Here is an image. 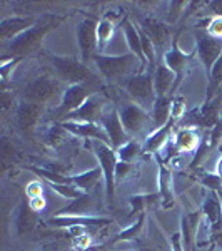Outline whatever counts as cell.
<instances>
[{"mask_svg": "<svg viewBox=\"0 0 222 251\" xmlns=\"http://www.w3.org/2000/svg\"><path fill=\"white\" fill-rule=\"evenodd\" d=\"M89 245H90V236H89V234H84V236L75 238L74 240V246L77 250H86Z\"/></svg>", "mask_w": 222, "mask_h": 251, "instance_id": "cell-48", "label": "cell"}, {"mask_svg": "<svg viewBox=\"0 0 222 251\" xmlns=\"http://www.w3.org/2000/svg\"><path fill=\"white\" fill-rule=\"evenodd\" d=\"M119 116H120V121H122L124 127H126V131L129 132V136L140 134L149 126V119H151L149 112L135 102L124 104L119 111Z\"/></svg>", "mask_w": 222, "mask_h": 251, "instance_id": "cell-12", "label": "cell"}, {"mask_svg": "<svg viewBox=\"0 0 222 251\" xmlns=\"http://www.w3.org/2000/svg\"><path fill=\"white\" fill-rule=\"evenodd\" d=\"M97 209V203L90 193H84L80 198L70 201L66 208H62L57 213V216H94L92 211Z\"/></svg>", "mask_w": 222, "mask_h": 251, "instance_id": "cell-21", "label": "cell"}, {"mask_svg": "<svg viewBox=\"0 0 222 251\" xmlns=\"http://www.w3.org/2000/svg\"><path fill=\"white\" fill-rule=\"evenodd\" d=\"M144 223H145V213L139 214V220L134 225H131L129 228H126L124 231H120L117 236L112 240V243H120V241H134L142 234L144 231Z\"/></svg>", "mask_w": 222, "mask_h": 251, "instance_id": "cell-35", "label": "cell"}, {"mask_svg": "<svg viewBox=\"0 0 222 251\" xmlns=\"http://www.w3.org/2000/svg\"><path fill=\"white\" fill-rule=\"evenodd\" d=\"M200 183L212 193H219L222 188V176L217 173H200Z\"/></svg>", "mask_w": 222, "mask_h": 251, "instance_id": "cell-38", "label": "cell"}, {"mask_svg": "<svg viewBox=\"0 0 222 251\" xmlns=\"http://www.w3.org/2000/svg\"><path fill=\"white\" fill-rule=\"evenodd\" d=\"M122 25H124V35H126L127 46H129V49H131L132 54L140 60V64H142V72H144L145 67H147V62H145L144 52H142V40H140L139 27H135L134 24L129 22L127 19L122 22Z\"/></svg>", "mask_w": 222, "mask_h": 251, "instance_id": "cell-27", "label": "cell"}, {"mask_svg": "<svg viewBox=\"0 0 222 251\" xmlns=\"http://www.w3.org/2000/svg\"><path fill=\"white\" fill-rule=\"evenodd\" d=\"M92 89L87 86H82V84H72V86H67L66 91L62 92V99H60V104L55 111V116L57 117H66L70 112L77 111V109L82 106L84 102L92 97Z\"/></svg>", "mask_w": 222, "mask_h": 251, "instance_id": "cell-11", "label": "cell"}, {"mask_svg": "<svg viewBox=\"0 0 222 251\" xmlns=\"http://www.w3.org/2000/svg\"><path fill=\"white\" fill-rule=\"evenodd\" d=\"M100 109H102V100H100L99 97L92 96V97H89V99L77 109V111L70 112V114L64 117L62 121H74V123H95L97 119H102Z\"/></svg>", "mask_w": 222, "mask_h": 251, "instance_id": "cell-20", "label": "cell"}, {"mask_svg": "<svg viewBox=\"0 0 222 251\" xmlns=\"http://www.w3.org/2000/svg\"><path fill=\"white\" fill-rule=\"evenodd\" d=\"M221 204H222V200H221Z\"/></svg>", "mask_w": 222, "mask_h": 251, "instance_id": "cell-52", "label": "cell"}, {"mask_svg": "<svg viewBox=\"0 0 222 251\" xmlns=\"http://www.w3.org/2000/svg\"><path fill=\"white\" fill-rule=\"evenodd\" d=\"M97 159H99V166L104 173V181H106V193L109 203H114V193H115V169L119 164V156L117 151L111 144L100 143V141H94L92 144Z\"/></svg>", "mask_w": 222, "mask_h": 251, "instance_id": "cell-4", "label": "cell"}, {"mask_svg": "<svg viewBox=\"0 0 222 251\" xmlns=\"http://www.w3.org/2000/svg\"><path fill=\"white\" fill-rule=\"evenodd\" d=\"M132 166H134V164H129V163H122V161H119L117 169H115V179H122V177H126L129 174V171L132 169Z\"/></svg>", "mask_w": 222, "mask_h": 251, "instance_id": "cell-44", "label": "cell"}, {"mask_svg": "<svg viewBox=\"0 0 222 251\" xmlns=\"http://www.w3.org/2000/svg\"><path fill=\"white\" fill-rule=\"evenodd\" d=\"M50 228H70V226H87V228H100V226L111 225L109 218H99V216H57L45 221Z\"/></svg>", "mask_w": 222, "mask_h": 251, "instance_id": "cell-17", "label": "cell"}, {"mask_svg": "<svg viewBox=\"0 0 222 251\" xmlns=\"http://www.w3.org/2000/svg\"><path fill=\"white\" fill-rule=\"evenodd\" d=\"M64 20H66L64 15H44V17H40L32 29L23 32L22 35L15 37L14 40H10V42L2 44L7 52V54H3L2 59H14V57L25 59L27 55L34 54V52H39L40 47H42L44 37H45L50 30L57 29Z\"/></svg>", "mask_w": 222, "mask_h": 251, "instance_id": "cell-1", "label": "cell"}, {"mask_svg": "<svg viewBox=\"0 0 222 251\" xmlns=\"http://www.w3.org/2000/svg\"><path fill=\"white\" fill-rule=\"evenodd\" d=\"M140 29L145 32L149 39L152 40V44L155 46V49L164 47V44L167 42V39L172 34V25L165 22H160L154 17H145L140 22Z\"/></svg>", "mask_w": 222, "mask_h": 251, "instance_id": "cell-18", "label": "cell"}, {"mask_svg": "<svg viewBox=\"0 0 222 251\" xmlns=\"http://www.w3.org/2000/svg\"><path fill=\"white\" fill-rule=\"evenodd\" d=\"M94 64L97 71L100 72L104 79L107 82H119L122 79H129L131 75H134V71L140 60L135 57L132 52L122 55H106V54H97L94 57Z\"/></svg>", "mask_w": 222, "mask_h": 251, "instance_id": "cell-3", "label": "cell"}, {"mask_svg": "<svg viewBox=\"0 0 222 251\" xmlns=\"http://www.w3.org/2000/svg\"><path fill=\"white\" fill-rule=\"evenodd\" d=\"M207 7L211 9L214 17H222V0H216V2H207Z\"/></svg>", "mask_w": 222, "mask_h": 251, "instance_id": "cell-47", "label": "cell"}, {"mask_svg": "<svg viewBox=\"0 0 222 251\" xmlns=\"http://www.w3.org/2000/svg\"><path fill=\"white\" fill-rule=\"evenodd\" d=\"M27 196H29L30 200L42 196V184H40L39 181H34V183H30L29 186H27Z\"/></svg>", "mask_w": 222, "mask_h": 251, "instance_id": "cell-43", "label": "cell"}, {"mask_svg": "<svg viewBox=\"0 0 222 251\" xmlns=\"http://www.w3.org/2000/svg\"><path fill=\"white\" fill-rule=\"evenodd\" d=\"M159 189L160 198H162L164 208H169L174 204V196H172V176L171 171L164 164H159Z\"/></svg>", "mask_w": 222, "mask_h": 251, "instance_id": "cell-31", "label": "cell"}, {"mask_svg": "<svg viewBox=\"0 0 222 251\" xmlns=\"http://www.w3.org/2000/svg\"><path fill=\"white\" fill-rule=\"evenodd\" d=\"M207 24H204L202 29L207 32L211 37L222 40V17H211L205 20Z\"/></svg>", "mask_w": 222, "mask_h": 251, "instance_id": "cell-39", "label": "cell"}, {"mask_svg": "<svg viewBox=\"0 0 222 251\" xmlns=\"http://www.w3.org/2000/svg\"><path fill=\"white\" fill-rule=\"evenodd\" d=\"M102 177H104V173L99 166V168H92V169H87V171H84L80 174L70 176V183L74 184L75 188H79L80 191L90 193L92 189L99 184V181L102 179Z\"/></svg>", "mask_w": 222, "mask_h": 251, "instance_id": "cell-28", "label": "cell"}, {"mask_svg": "<svg viewBox=\"0 0 222 251\" xmlns=\"http://www.w3.org/2000/svg\"><path fill=\"white\" fill-rule=\"evenodd\" d=\"M60 124L64 126V129L72 136L84 137V139H92V141H100V143L109 144V137L104 131L102 126L97 123H74V121H60Z\"/></svg>", "mask_w": 222, "mask_h": 251, "instance_id": "cell-16", "label": "cell"}, {"mask_svg": "<svg viewBox=\"0 0 222 251\" xmlns=\"http://www.w3.org/2000/svg\"><path fill=\"white\" fill-rule=\"evenodd\" d=\"M37 225V213L30 208L27 201H20L14 209V228L19 236L29 234Z\"/></svg>", "mask_w": 222, "mask_h": 251, "instance_id": "cell-19", "label": "cell"}, {"mask_svg": "<svg viewBox=\"0 0 222 251\" xmlns=\"http://www.w3.org/2000/svg\"><path fill=\"white\" fill-rule=\"evenodd\" d=\"M174 144H176L177 151L189 152V151H194V149L199 148L200 137H199V134H197L194 127H184V129H180V131L177 132Z\"/></svg>", "mask_w": 222, "mask_h": 251, "instance_id": "cell-29", "label": "cell"}, {"mask_svg": "<svg viewBox=\"0 0 222 251\" xmlns=\"http://www.w3.org/2000/svg\"><path fill=\"white\" fill-rule=\"evenodd\" d=\"M200 225V213H191L184 214L182 220H180V236H182V245L185 251L192 250L194 238L197 236V229Z\"/></svg>", "mask_w": 222, "mask_h": 251, "instance_id": "cell-26", "label": "cell"}, {"mask_svg": "<svg viewBox=\"0 0 222 251\" xmlns=\"http://www.w3.org/2000/svg\"><path fill=\"white\" fill-rule=\"evenodd\" d=\"M202 213L205 216V221L211 225V228L222 221V204L221 200L217 198V193H212L211 196L205 198L202 204Z\"/></svg>", "mask_w": 222, "mask_h": 251, "instance_id": "cell-30", "label": "cell"}, {"mask_svg": "<svg viewBox=\"0 0 222 251\" xmlns=\"http://www.w3.org/2000/svg\"><path fill=\"white\" fill-rule=\"evenodd\" d=\"M171 251H185L184 245H182V236L179 233H174L171 236Z\"/></svg>", "mask_w": 222, "mask_h": 251, "instance_id": "cell-45", "label": "cell"}, {"mask_svg": "<svg viewBox=\"0 0 222 251\" xmlns=\"http://www.w3.org/2000/svg\"><path fill=\"white\" fill-rule=\"evenodd\" d=\"M177 37H179V34L172 40L171 49L164 54V64L176 74V84H174V87H172V92L177 91L180 84H182L187 66L194 57V52H189L187 54V52H184L182 49L179 47V39Z\"/></svg>", "mask_w": 222, "mask_h": 251, "instance_id": "cell-9", "label": "cell"}, {"mask_svg": "<svg viewBox=\"0 0 222 251\" xmlns=\"http://www.w3.org/2000/svg\"><path fill=\"white\" fill-rule=\"evenodd\" d=\"M37 17H30V15H15V17L3 19L0 22V40L2 44H7L10 40H14L15 37L22 35L23 32H27L29 29L37 24Z\"/></svg>", "mask_w": 222, "mask_h": 251, "instance_id": "cell-14", "label": "cell"}, {"mask_svg": "<svg viewBox=\"0 0 222 251\" xmlns=\"http://www.w3.org/2000/svg\"><path fill=\"white\" fill-rule=\"evenodd\" d=\"M196 52L199 55L200 64L204 66L205 75H209L214 64L222 55V40L211 37L207 32L200 29V32L196 34Z\"/></svg>", "mask_w": 222, "mask_h": 251, "instance_id": "cell-7", "label": "cell"}, {"mask_svg": "<svg viewBox=\"0 0 222 251\" xmlns=\"http://www.w3.org/2000/svg\"><path fill=\"white\" fill-rule=\"evenodd\" d=\"M172 102H174V99L171 96L155 97L154 104H152V131L160 129L169 123L172 112Z\"/></svg>", "mask_w": 222, "mask_h": 251, "instance_id": "cell-24", "label": "cell"}, {"mask_svg": "<svg viewBox=\"0 0 222 251\" xmlns=\"http://www.w3.org/2000/svg\"><path fill=\"white\" fill-rule=\"evenodd\" d=\"M140 251H154V250H151V248H144V250H140Z\"/></svg>", "mask_w": 222, "mask_h": 251, "instance_id": "cell-50", "label": "cell"}, {"mask_svg": "<svg viewBox=\"0 0 222 251\" xmlns=\"http://www.w3.org/2000/svg\"><path fill=\"white\" fill-rule=\"evenodd\" d=\"M29 204H30V208L34 209L35 213H40V211H44V208H45V200H44L42 196L34 198V200L29 201Z\"/></svg>", "mask_w": 222, "mask_h": 251, "instance_id": "cell-46", "label": "cell"}, {"mask_svg": "<svg viewBox=\"0 0 222 251\" xmlns=\"http://www.w3.org/2000/svg\"><path fill=\"white\" fill-rule=\"evenodd\" d=\"M171 10H169V17H167V24L169 25H174V24L179 20V17L182 14H185L184 9L189 7V2H171L169 3Z\"/></svg>", "mask_w": 222, "mask_h": 251, "instance_id": "cell-40", "label": "cell"}, {"mask_svg": "<svg viewBox=\"0 0 222 251\" xmlns=\"http://www.w3.org/2000/svg\"><path fill=\"white\" fill-rule=\"evenodd\" d=\"M119 19L120 12H107L104 15V19H100L99 24H97V50H99V54L102 50H106L107 44L111 42Z\"/></svg>", "mask_w": 222, "mask_h": 251, "instance_id": "cell-22", "label": "cell"}, {"mask_svg": "<svg viewBox=\"0 0 222 251\" xmlns=\"http://www.w3.org/2000/svg\"><path fill=\"white\" fill-rule=\"evenodd\" d=\"M57 91H59L57 80L50 79L48 75H40V77L30 80L29 84H25V86L20 89V97H22V100L44 104L57 94Z\"/></svg>", "mask_w": 222, "mask_h": 251, "instance_id": "cell-6", "label": "cell"}, {"mask_svg": "<svg viewBox=\"0 0 222 251\" xmlns=\"http://www.w3.org/2000/svg\"><path fill=\"white\" fill-rule=\"evenodd\" d=\"M177 123L174 119H169V123L162 126L160 129H155V131H152V132H149V136H147V141H145V144H144V152L145 154H151V152H160V149L164 148L165 144H167V141H169V136H171V131H172V127H174Z\"/></svg>", "mask_w": 222, "mask_h": 251, "instance_id": "cell-23", "label": "cell"}, {"mask_svg": "<svg viewBox=\"0 0 222 251\" xmlns=\"http://www.w3.org/2000/svg\"><path fill=\"white\" fill-rule=\"evenodd\" d=\"M222 86V55L214 64L211 74L207 75V92H205V102L212 100L217 96L219 89Z\"/></svg>", "mask_w": 222, "mask_h": 251, "instance_id": "cell-32", "label": "cell"}, {"mask_svg": "<svg viewBox=\"0 0 222 251\" xmlns=\"http://www.w3.org/2000/svg\"><path fill=\"white\" fill-rule=\"evenodd\" d=\"M48 60L52 62L55 72L62 80H66L68 86L72 84H82V86L90 87L92 91L102 87V82L94 72L87 67V64L80 62L74 57H60V55L47 54Z\"/></svg>", "mask_w": 222, "mask_h": 251, "instance_id": "cell-2", "label": "cell"}, {"mask_svg": "<svg viewBox=\"0 0 222 251\" xmlns=\"http://www.w3.org/2000/svg\"><path fill=\"white\" fill-rule=\"evenodd\" d=\"M216 171H217V174H219V176H222V149H221V159H219V163H217Z\"/></svg>", "mask_w": 222, "mask_h": 251, "instance_id": "cell-49", "label": "cell"}, {"mask_svg": "<svg viewBox=\"0 0 222 251\" xmlns=\"http://www.w3.org/2000/svg\"><path fill=\"white\" fill-rule=\"evenodd\" d=\"M68 132L64 129V126L60 123H54L50 124L44 132V139H45V144L50 146V148H57V146L66 139V136Z\"/></svg>", "mask_w": 222, "mask_h": 251, "instance_id": "cell-36", "label": "cell"}, {"mask_svg": "<svg viewBox=\"0 0 222 251\" xmlns=\"http://www.w3.org/2000/svg\"><path fill=\"white\" fill-rule=\"evenodd\" d=\"M100 121H102V127L109 137V144H111L115 151L131 141V136H129V132L126 131V127H124L122 121H120L119 111L112 109V111L102 114V119Z\"/></svg>", "mask_w": 222, "mask_h": 251, "instance_id": "cell-13", "label": "cell"}, {"mask_svg": "<svg viewBox=\"0 0 222 251\" xmlns=\"http://www.w3.org/2000/svg\"><path fill=\"white\" fill-rule=\"evenodd\" d=\"M221 102H222V97L217 94L214 97L212 100L205 102L200 107L194 109L192 112H189V123H191L194 127H202V129H214L221 121Z\"/></svg>", "mask_w": 222, "mask_h": 251, "instance_id": "cell-10", "label": "cell"}, {"mask_svg": "<svg viewBox=\"0 0 222 251\" xmlns=\"http://www.w3.org/2000/svg\"><path fill=\"white\" fill-rule=\"evenodd\" d=\"M126 91L127 94L135 100L139 106H151L155 100L154 91V77L151 72H139V74L131 75L126 80Z\"/></svg>", "mask_w": 222, "mask_h": 251, "instance_id": "cell-5", "label": "cell"}, {"mask_svg": "<svg viewBox=\"0 0 222 251\" xmlns=\"http://www.w3.org/2000/svg\"><path fill=\"white\" fill-rule=\"evenodd\" d=\"M97 19L87 17L77 27V46L84 64H89L97 55Z\"/></svg>", "mask_w": 222, "mask_h": 251, "instance_id": "cell-8", "label": "cell"}, {"mask_svg": "<svg viewBox=\"0 0 222 251\" xmlns=\"http://www.w3.org/2000/svg\"><path fill=\"white\" fill-rule=\"evenodd\" d=\"M47 184L50 186L52 191H55L59 196L66 198V200H70V201L75 200V198H80L84 194V191H80L74 184H50V183H47Z\"/></svg>", "mask_w": 222, "mask_h": 251, "instance_id": "cell-37", "label": "cell"}, {"mask_svg": "<svg viewBox=\"0 0 222 251\" xmlns=\"http://www.w3.org/2000/svg\"><path fill=\"white\" fill-rule=\"evenodd\" d=\"M209 251H216V250H209Z\"/></svg>", "mask_w": 222, "mask_h": 251, "instance_id": "cell-51", "label": "cell"}, {"mask_svg": "<svg viewBox=\"0 0 222 251\" xmlns=\"http://www.w3.org/2000/svg\"><path fill=\"white\" fill-rule=\"evenodd\" d=\"M44 111V104L29 102V100H22L15 109V119H17V126L22 132L29 134L32 129L37 126L40 116Z\"/></svg>", "mask_w": 222, "mask_h": 251, "instance_id": "cell-15", "label": "cell"}, {"mask_svg": "<svg viewBox=\"0 0 222 251\" xmlns=\"http://www.w3.org/2000/svg\"><path fill=\"white\" fill-rule=\"evenodd\" d=\"M29 169L32 173L39 174L40 177H44V179H45L47 183H50V184H72L70 183V176H66V174H62V171H57V169L37 168V166L29 168Z\"/></svg>", "mask_w": 222, "mask_h": 251, "instance_id": "cell-34", "label": "cell"}, {"mask_svg": "<svg viewBox=\"0 0 222 251\" xmlns=\"http://www.w3.org/2000/svg\"><path fill=\"white\" fill-rule=\"evenodd\" d=\"M15 97H14V92H9L3 89L2 94H0V107H2V111H9V109L12 107V104H14Z\"/></svg>", "mask_w": 222, "mask_h": 251, "instance_id": "cell-42", "label": "cell"}, {"mask_svg": "<svg viewBox=\"0 0 222 251\" xmlns=\"http://www.w3.org/2000/svg\"><path fill=\"white\" fill-rule=\"evenodd\" d=\"M152 77H154V91L157 97L169 96V92H172V87L176 84V74L164 62L155 67Z\"/></svg>", "mask_w": 222, "mask_h": 251, "instance_id": "cell-25", "label": "cell"}, {"mask_svg": "<svg viewBox=\"0 0 222 251\" xmlns=\"http://www.w3.org/2000/svg\"><path fill=\"white\" fill-rule=\"evenodd\" d=\"M140 154H144V146L140 144L137 139H131L120 149H117L119 161H122V163H129V164H134V161L137 159V157H140Z\"/></svg>", "mask_w": 222, "mask_h": 251, "instance_id": "cell-33", "label": "cell"}, {"mask_svg": "<svg viewBox=\"0 0 222 251\" xmlns=\"http://www.w3.org/2000/svg\"><path fill=\"white\" fill-rule=\"evenodd\" d=\"M154 196H145V194H137V196L129 198V203L132 206V213H144V208Z\"/></svg>", "mask_w": 222, "mask_h": 251, "instance_id": "cell-41", "label": "cell"}]
</instances>
